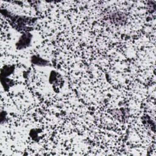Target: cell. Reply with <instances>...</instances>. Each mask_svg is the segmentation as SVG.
<instances>
[{
	"instance_id": "obj_1",
	"label": "cell",
	"mask_w": 156,
	"mask_h": 156,
	"mask_svg": "<svg viewBox=\"0 0 156 156\" xmlns=\"http://www.w3.org/2000/svg\"><path fill=\"white\" fill-rule=\"evenodd\" d=\"M33 35L30 32H23L15 43V48L21 51L28 48L32 44Z\"/></svg>"
},
{
	"instance_id": "obj_2",
	"label": "cell",
	"mask_w": 156,
	"mask_h": 156,
	"mask_svg": "<svg viewBox=\"0 0 156 156\" xmlns=\"http://www.w3.org/2000/svg\"><path fill=\"white\" fill-rule=\"evenodd\" d=\"M30 62L32 64L40 67H45L51 65L49 60L42 58L38 55H33L31 56Z\"/></svg>"
},
{
	"instance_id": "obj_3",
	"label": "cell",
	"mask_w": 156,
	"mask_h": 156,
	"mask_svg": "<svg viewBox=\"0 0 156 156\" xmlns=\"http://www.w3.org/2000/svg\"><path fill=\"white\" fill-rule=\"evenodd\" d=\"M110 19L112 23H114L116 24H121L124 23L126 21L127 16L122 12H117L111 14Z\"/></svg>"
},
{
	"instance_id": "obj_4",
	"label": "cell",
	"mask_w": 156,
	"mask_h": 156,
	"mask_svg": "<svg viewBox=\"0 0 156 156\" xmlns=\"http://www.w3.org/2000/svg\"><path fill=\"white\" fill-rule=\"evenodd\" d=\"M15 65H6L1 69L0 78H7L15 71Z\"/></svg>"
},
{
	"instance_id": "obj_5",
	"label": "cell",
	"mask_w": 156,
	"mask_h": 156,
	"mask_svg": "<svg viewBox=\"0 0 156 156\" xmlns=\"http://www.w3.org/2000/svg\"><path fill=\"white\" fill-rule=\"evenodd\" d=\"M1 85L4 89L5 91H8L10 87H12L14 84L15 82L13 80L7 78H0Z\"/></svg>"
},
{
	"instance_id": "obj_6",
	"label": "cell",
	"mask_w": 156,
	"mask_h": 156,
	"mask_svg": "<svg viewBox=\"0 0 156 156\" xmlns=\"http://www.w3.org/2000/svg\"><path fill=\"white\" fill-rule=\"evenodd\" d=\"M6 115H7V113L5 110L1 111V112H0V122H1V125L5 122Z\"/></svg>"
}]
</instances>
